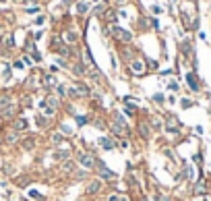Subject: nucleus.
<instances>
[{"label": "nucleus", "instance_id": "nucleus-1", "mask_svg": "<svg viewBox=\"0 0 211 201\" xmlns=\"http://www.w3.org/2000/svg\"><path fill=\"white\" fill-rule=\"evenodd\" d=\"M112 131L116 133L118 137H126L128 135V126L124 122V118L120 114H114V120H112Z\"/></svg>", "mask_w": 211, "mask_h": 201}, {"label": "nucleus", "instance_id": "nucleus-2", "mask_svg": "<svg viewBox=\"0 0 211 201\" xmlns=\"http://www.w3.org/2000/svg\"><path fill=\"white\" fill-rule=\"evenodd\" d=\"M79 164H81L85 170H89V168H93L97 162H95V158L91 156V154H87V151H81V154H79Z\"/></svg>", "mask_w": 211, "mask_h": 201}, {"label": "nucleus", "instance_id": "nucleus-3", "mask_svg": "<svg viewBox=\"0 0 211 201\" xmlns=\"http://www.w3.org/2000/svg\"><path fill=\"white\" fill-rule=\"evenodd\" d=\"M69 96L70 98H87L89 89H87V85H83V83H77L73 89H69Z\"/></svg>", "mask_w": 211, "mask_h": 201}, {"label": "nucleus", "instance_id": "nucleus-4", "mask_svg": "<svg viewBox=\"0 0 211 201\" xmlns=\"http://www.w3.org/2000/svg\"><path fill=\"white\" fill-rule=\"evenodd\" d=\"M114 37H118L120 42H130L133 40V33L130 31H126V29H122V27H114Z\"/></svg>", "mask_w": 211, "mask_h": 201}, {"label": "nucleus", "instance_id": "nucleus-5", "mask_svg": "<svg viewBox=\"0 0 211 201\" xmlns=\"http://www.w3.org/2000/svg\"><path fill=\"white\" fill-rule=\"evenodd\" d=\"M97 172H99V178H106V181H108V178H114V176H116V172L108 170V168H106V164H103L102 160L97 162Z\"/></svg>", "mask_w": 211, "mask_h": 201}, {"label": "nucleus", "instance_id": "nucleus-6", "mask_svg": "<svg viewBox=\"0 0 211 201\" xmlns=\"http://www.w3.org/2000/svg\"><path fill=\"white\" fill-rule=\"evenodd\" d=\"M178 129H180V122H178V118H176V116H168L166 131H170V133H178Z\"/></svg>", "mask_w": 211, "mask_h": 201}, {"label": "nucleus", "instance_id": "nucleus-7", "mask_svg": "<svg viewBox=\"0 0 211 201\" xmlns=\"http://www.w3.org/2000/svg\"><path fill=\"white\" fill-rule=\"evenodd\" d=\"M17 141H19V133H17V129L6 131V135H4V143H6V145H15Z\"/></svg>", "mask_w": 211, "mask_h": 201}, {"label": "nucleus", "instance_id": "nucleus-8", "mask_svg": "<svg viewBox=\"0 0 211 201\" xmlns=\"http://www.w3.org/2000/svg\"><path fill=\"white\" fill-rule=\"evenodd\" d=\"M99 189H102V181H93V182L87 185L85 193H87V195H95V193H99Z\"/></svg>", "mask_w": 211, "mask_h": 201}, {"label": "nucleus", "instance_id": "nucleus-9", "mask_svg": "<svg viewBox=\"0 0 211 201\" xmlns=\"http://www.w3.org/2000/svg\"><path fill=\"white\" fill-rule=\"evenodd\" d=\"M97 145L102 147V149L110 151V149L114 147V141H112V139H108V137H99V139H97Z\"/></svg>", "mask_w": 211, "mask_h": 201}, {"label": "nucleus", "instance_id": "nucleus-10", "mask_svg": "<svg viewBox=\"0 0 211 201\" xmlns=\"http://www.w3.org/2000/svg\"><path fill=\"white\" fill-rule=\"evenodd\" d=\"M130 70H133L135 75H143V73H145V64H143L141 60H135L133 64H130Z\"/></svg>", "mask_w": 211, "mask_h": 201}, {"label": "nucleus", "instance_id": "nucleus-11", "mask_svg": "<svg viewBox=\"0 0 211 201\" xmlns=\"http://www.w3.org/2000/svg\"><path fill=\"white\" fill-rule=\"evenodd\" d=\"M15 114V106L10 104V106H6V108H2V110H0V116H2V118H10V116Z\"/></svg>", "mask_w": 211, "mask_h": 201}, {"label": "nucleus", "instance_id": "nucleus-12", "mask_svg": "<svg viewBox=\"0 0 211 201\" xmlns=\"http://www.w3.org/2000/svg\"><path fill=\"white\" fill-rule=\"evenodd\" d=\"M186 81H188V87H191L192 91H199V83H197L195 75H186Z\"/></svg>", "mask_w": 211, "mask_h": 201}, {"label": "nucleus", "instance_id": "nucleus-13", "mask_svg": "<svg viewBox=\"0 0 211 201\" xmlns=\"http://www.w3.org/2000/svg\"><path fill=\"white\" fill-rule=\"evenodd\" d=\"M69 154H70V151H69V147H64V149L56 151V154H54V158H56V160H66V158H69Z\"/></svg>", "mask_w": 211, "mask_h": 201}, {"label": "nucleus", "instance_id": "nucleus-14", "mask_svg": "<svg viewBox=\"0 0 211 201\" xmlns=\"http://www.w3.org/2000/svg\"><path fill=\"white\" fill-rule=\"evenodd\" d=\"M15 129L25 131V129H27V120H25V118H17V120H15Z\"/></svg>", "mask_w": 211, "mask_h": 201}, {"label": "nucleus", "instance_id": "nucleus-15", "mask_svg": "<svg viewBox=\"0 0 211 201\" xmlns=\"http://www.w3.org/2000/svg\"><path fill=\"white\" fill-rule=\"evenodd\" d=\"M6 106H10V96H0V110H2V108H6Z\"/></svg>", "mask_w": 211, "mask_h": 201}, {"label": "nucleus", "instance_id": "nucleus-16", "mask_svg": "<svg viewBox=\"0 0 211 201\" xmlns=\"http://www.w3.org/2000/svg\"><path fill=\"white\" fill-rule=\"evenodd\" d=\"M85 70H87V69H85V64H83V62L75 64V75H85Z\"/></svg>", "mask_w": 211, "mask_h": 201}, {"label": "nucleus", "instance_id": "nucleus-17", "mask_svg": "<svg viewBox=\"0 0 211 201\" xmlns=\"http://www.w3.org/2000/svg\"><path fill=\"white\" fill-rule=\"evenodd\" d=\"M46 87H56V77L46 75Z\"/></svg>", "mask_w": 211, "mask_h": 201}, {"label": "nucleus", "instance_id": "nucleus-18", "mask_svg": "<svg viewBox=\"0 0 211 201\" xmlns=\"http://www.w3.org/2000/svg\"><path fill=\"white\" fill-rule=\"evenodd\" d=\"M60 131H62V135H73V126H69V125H60Z\"/></svg>", "mask_w": 211, "mask_h": 201}, {"label": "nucleus", "instance_id": "nucleus-19", "mask_svg": "<svg viewBox=\"0 0 211 201\" xmlns=\"http://www.w3.org/2000/svg\"><path fill=\"white\" fill-rule=\"evenodd\" d=\"M139 131H141V137H143V139H147V137H149V133H147V125H145V122H141V125H139Z\"/></svg>", "mask_w": 211, "mask_h": 201}, {"label": "nucleus", "instance_id": "nucleus-20", "mask_svg": "<svg viewBox=\"0 0 211 201\" xmlns=\"http://www.w3.org/2000/svg\"><path fill=\"white\" fill-rule=\"evenodd\" d=\"M50 141H52V143H54V145H60V143H62V137H60L58 133H54V135L50 137Z\"/></svg>", "mask_w": 211, "mask_h": 201}, {"label": "nucleus", "instance_id": "nucleus-21", "mask_svg": "<svg viewBox=\"0 0 211 201\" xmlns=\"http://www.w3.org/2000/svg\"><path fill=\"white\" fill-rule=\"evenodd\" d=\"M87 8H89V6L85 4V2H79V4H77V10L81 13V15H83V13H87Z\"/></svg>", "mask_w": 211, "mask_h": 201}, {"label": "nucleus", "instance_id": "nucleus-22", "mask_svg": "<svg viewBox=\"0 0 211 201\" xmlns=\"http://www.w3.org/2000/svg\"><path fill=\"white\" fill-rule=\"evenodd\" d=\"M135 112H137V106H133V104H128V106H126V114H128V116H133Z\"/></svg>", "mask_w": 211, "mask_h": 201}, {"label": "nucleus", "instance_id": "nucleus-23", "mask_svg": "<svg viewBox=\"0 0 211 201\" xmlns=\"http://www.w3.org/2000/svg\"><path fill=\"white\" fill-rule=\"evenodd\" d=\"M17 182H19V187H27V185H29V178H27V176H23V178H19V181H17Z\"/></svg>", "mask_w": 211, "mask_h": 201}, {"label": "nucleus", "instance_id": "nucleus-24", "mask_svg": "<svg viewBox=\"0 0 211 201\" xmlns=\"http://www.w3.org/2000/svg\"><path fill=\"white\" fill-rule=\"evenodd\" d=\"M75 120H77L79 125H85V122H87V116H81V114H77V116H75Z\"/></svg>", "mask_w": 211, "mask_h": 201}, {"label": "nucleus", "instance_id": "nucleus-25", "mask_svg": "<svg viewBox=\"0 0 211 201\" xmlns=\"http://www.w3.org/2000/svg\"><path fill=\"white\" fill-rule=\"evenodd\" d=\"M29 197H31V199H35V201H42V195H39L37 191H29Z\"/></svg>", "mask_w": 211, "mask_h": 201}, {"label": "nucleus", "instance_id": "nucleus-26", "mask_svg": "<svg viewBox=\"0 0 211 201\" xmlns=\"http://www.w3.org/2000/svg\"><path fill=\"white\" fill-rule=\"evenodd\" d=\"M46 116H54V106H46Z\"/></svg>", "mask_w": 211, "mask_h": 201}, {"label": "nucleus", "instance_id": "nucleus-27", "mask_svg": "<svg viewBox=\"0 0 211 201\" xmlns=\"http://www.w3.org/2000/svg\"><path fill=\"white\" fill-rule=\"evenodd\" d=\"M23 145H25V149H31V145H33V139H25Z\"/></svg>", "mask_w": 211, "mask_h": 201}, {"label": "nucleus", "instance_id": "nucleus-28", "mask_svg": "<svg viewBox=\"0 0 211 201\" xmlns=\"http://www.w3.org/2000/svg\"><path fill=\"white\" fill-rule=\"evenodd\" d=\"M62 168H64V170H66V172H70V170H73L75 166H73V162H64V166H62Z\"/></svg>", "mask_w": 211, "mask_h": 201}, {"label": "nucleus", "instance_id": "nucleus-29", "mask_svg": "<svg viewBox=\"0 0 211 201\" xmlns=\"http://www.w3.org/2000/svg\"><path fill=\"white\" fill-rule=\"evenodd\" d=\"M58 93H60V96H66V93H69V89H66L64 85H58Z\"/></svg>", "mask_w": 211, "mask_h": 201}, {"label": "nucleus", "instance_id": "nucleus-30", "mask_svg": "<svg viewBox=\"0 0 211 201\" xmlns=\"http://www.w3.org/2000/svg\"><path fill=\"white\" fill-rule=\"evenodd\" d=\"M64 37H66V40H69V42H75V40H77V35H75L73 31H70V33H66V35H64Z\"/></svg>", "mask_w": 211, "mask_h": 201}, {"label": "nucleus", "instance_id": "nucleus-31", "mask_svg": "<svg viewBox=\"0 0 211 201\" xmlns=\"http://www.w3.org/2000/svg\"><path fill=\"white\" fill-rule=\"evenodd\" d=\"M153 100H155L157 104H162V102H164V96H162V93H155V96H153Z\"/></svg>", "mask_w": 211, "mask_h": 201}, {"label": "nucleus", "instance_id": "nucleus-32", "mask_svg": "<svg viewBox=\"0 0 211 201\" xmlns=\"http://www.w3.org/2000/svg\"><path fill=\"white\" fill-rule=\"evenodd\" d=\"M191 106H192V104H191L188 100H182V108H191Z\"/></svg>", "mask_w": 211, "mask_h": 201}, {"label": "nucleus", "instance_id": "nucleus-33", "mask_svg": "<svg viewBox=\"0 0 211 201\" xmlns=\"http://www.w3.org/2000/svg\"><path fill=\"white\" fill-rule=\"evenodd\" d=\"M120 149H128V143H126V141H124V139L120 141Z\"/></svg>", "mask_w": 211, "mask_h": 201}, {"label": "nucleus", "instance_id": "nucleus-34", "mask_svg": "<svg viewBox=\"0 0 211 201\" xmlns=\"http://www.w3.org/2000/svg\"><path fill=\"white\" fill-rule=\"evenodd\" d=\"M141 201H147V197H141Z\"/></svg>", "mask_w": 211, "mask_h": 201}, {"label": "nucleus", "instance_id": "nucleus-35", "mask_svg": "<svg viewBox=\"0 0 211 201\" xmlns=\"http://www.w3.org/2000/svg\"><path fill=\"white\" fill-rule=\"evenodd\" d=\"M201 201H205V199H201Z\"/></svg>", "mask_w": 211, "mask_h": 201}]
</instances>
